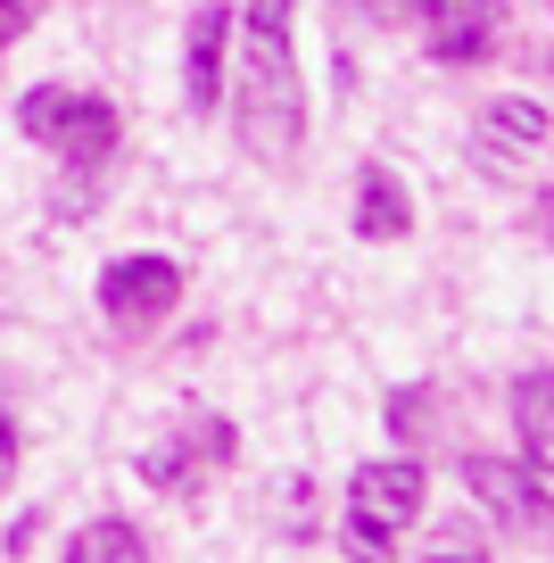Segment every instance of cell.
I'll list each match as a JSON object with an SVG mask.
<instances>
[{
    "label": "cell",
    "instance_id": "cell-4",
    "mask_svg": "<svg viewBox=\"0 0 554 563\" xmlns=\"http://www.w3.org/2000/svg\"><path fill=\"white\" fill-rule=\"evenodd\" d=\"M232 456H241V431H232L224 415H182L166 440L141 456V481H149V489H166V497H199Z\"/></svg>",
    "mask_w": 554,
    "mask_h": 563
},
{
    "label": "cell",
    "instance_id": "cell-9",
    "mask_svg": "<svg viewBox=\"0 0 554 563\" xmlns=\"http://www.w3.org/2000/svg\"><path fill=\"white\" fill-rule=\"evenodd\" d=\"M538 141H546V108H538V100H497L480 117V133H472V150L488 158V175H513Z\"/></svg>",
    "mask_w": 554,
    "mask_h": 563
},
{
    "label": "cell",
    "instance_id": "cell-1",
    "mask_svg": "<svg viewBox=\"0 0 554 563\" xmlns=\"http://www.w3.org/2000/svg\"><path fill=\"white\" fill-rule=\"evenodd\" d=\"M298 0H248L241 9V91H232V133L257 166H290L307 141V91L290 51Z\"/></svg>",
    "mask_w": 554,
    "mask_h": 563
},
{
    "label": "cell",
    "instance_id": "cell-7",
    "mask_svg": "<svg viewBox=\"0 0 554 563\" xmlns=\"http://www.w3.org/2000/svg\"><path fill=\"white\" fill-rule=\"evenodd\" d=\"M414 9V34L439 67H480L505 34V0H406Z\"/></svg>",
    "mask_w": 554,
    "mask_h": 563
},
{
    "label": "cell",
    "instance_id": "cell-14",
    "mask_svg": "<svg viewBox=\"0 0 554 563\" xmlns=\"http://www.w3.org/2000/svg\"><path fill=\"white\" fill-rule=\"evenodd\" d=\"M9 481H18V422L0 415V489H9Z\"/></svg>",
    "mask_w": 554,
    "mask_h": 563
},
{
    "label": "cell",
    "instance_id": "cell-15",
    "mask_svg": "<svg viewBox=\"0 0 554 563\" xmlns=\"http://www.w3.org/2000/svg\"><path fill=\"white\" fill-rule=\"evenodd\" d=\"M538 232H546V249H554V191L538 199Z\"/></svg>",
    "mask_w": 554,
    "mask_h": 563
},
{
    "label": "cell",
    "instance_id": "cell-8",
    "mask_svg": "<svg viewBox=\"0 0 554 563\" xmlns=\"http://www.w3.org/2000/svg\"><path fill=\"white\" fill-rule=\"evenodd\" d=\"M232 34H241V18H232L224 0H199L191 25H182V108L191 117H215V91H224V51Z\"/></svg>",
    "mask_w": 554,
    "mask_h": 563
},
{
    "label": "cell",
    "instance_id": "cell-13",
    "mask_svg": "<svg viewBox=\"0 0 554 563\" xmlns=\"http://www.w3.org/2000/svg\"><path fill=\"white\" fill-rule=\"evenodd\" d=\"M34 18H42V0H0V51L34 34Z\"/></svg>",
    "mask_w": 554,
    "mask_h": 563
},
{
    "label": "cell",
    "instance_id": "cell-6",
    "mask_svg": "<svg viewBox=\"0 0 554 563\" xmlns=\"http://www.w3.org/2000/svg\"><path fill=\"white\" fill-rule=\"evenodd\" d=\"M464 489H472V506H480L497 530H513V539H538V530L554 522L546 473H530V464H505V456H464Z\"/></svg>",
    "mask_w": 554,
    "mask_h": 563
},
{
    "label": "cell",
    "instance_id": "cell-16",
    "mask_svg": "<svg viewBox=\"0 0 554 563\" xmlns=\"http://www.w3.org/2000/svg\"><path fill=\"white\" fill-rule=\"evenodd\" d=\"M439 563H480V555H464V547H455V555H439Z\"/></svg>",
    "mask_w": 554,
    "mask_h": 563
},
{
    "label": "cell",
    "instance_id": "cell-5",
    "mask_svg": "<svg viewBox=\"0 0 554 563\" xmlns=\"http://www.w3.org/2000/svg\"><path fill=\"white\" fill-rule=\"evenodd\" d=\"M182 307V265L174 257H117L100 274V316L117 340H149Z\"/></svg>",
    "mask_w": 554,
    "mask_h": 563
},
{
    "label": "cell",
    "instance_id": "cell-10",
    "mask_svg": "<svg viewBox=\"0 0 554 563\" xmlns=\"http://www.w3.org/2000/svg\"><path fill=\"white\" fill-rule=\"evenodd\" d=\"M414 232V199L389 166H364L356 175V241H406Z\"/></svg>",
    "mask_w": 554,
    "mask_h": 563
},
{
    "label": "cell",
    "instance_id": "cell-2",
    "mask_svg": "<svg viewBox=\"0 0 554 563\" xmlns=\"http://www.w3.org/2000/svg\"><path fill=\"white\" fill-rule=\"evenodd\" d=\"M422 464L414 456H373V464H356L347 473V514H340V547H347V563H389L398 555V539L414 530V514H422Z\"/></svg>",
    "mask_w": 554,
    "mask_h": 563
},
{
    "label": "cell",
    "instance_id": "cell-12",
    "mask_svg": "<svg viewBox=\"0 0 554 563\" xmlns=\"http://www.w3.org/2000/svg\"><path fill=\"white\" fill-rule=\"evenodd\" d=\"M67 563H149V547H141V530L133 522H84L75 530V547H67Z\"/></svg>",
    "mask_w": 554,
    "mask_h": 563
},
{
    "label": "cell",
    "instance_id": "cell-3",
    "mask_svg": "<svg viewBox=\"0 0 554 563\" xmlns=\"http://www.w3.org/2000/svg\"><path fill=\"white\" fill-rule=\"evenodd\" d=\"M18 133L34 141V150H51V158L100 166V158H117L124 117H117V100H100V91H75V84H34V91L18 100Z\"/></svg>",
    "mask_w": 554,
    "mask_h": 563
},
{
    "label": "cell",
    "instance_id": "cell-11",
    "mask_svg": "<svg viewBox=\"0 0 554 563\" xmlns=\"http://www.w3.org/2000/svg\"><path fill=\"white\" fill-rule=\"evenodd\" d=\"M513 431H521V464L554 481V373H521L513 382Z\"/></svg>",
    "mask_w": 554,
    "mask_h": 563
}]
</instances>
